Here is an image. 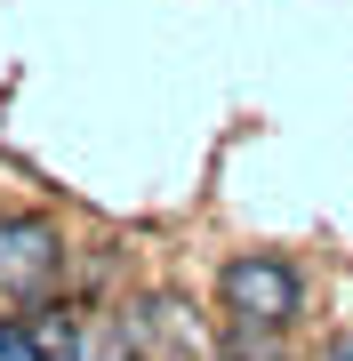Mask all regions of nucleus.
Instances as JSON below:
<instances>
[{"label":"nucleus","mask_w":353,"mask_h":361,"mask_svg":"<svg viewBox=\"0 0 353 361\" xmlns=\"http://www.w3.org/2000/svg\"><path fill=\"white\" fill-rule=\"evenodd\" d=\"M217 297H225V313H233L241 329H289L305 313L297 265H289V257H265V249H249V257L225 265L217 273Z\"/></svg>","instance_id":"f257e3e1"},{"label":"nucleus","mask_w":353,"mask_h":361,"mask_svg":"<svg viewBox=\"0 0 353 361\" xmlns=\"http://www.w3.org/2000/svg\"><path fill=\"white\" fill-rule=\"evenodd\" d=\"M120 345H129L137 361H217L209 329H201V313L185 305V297H169V289L137 297V305L120 313Z\"/></svg>","instance_id":"f03ea898"},{"label":"nucleus","mask_w":353,"mask_h":361,"mask_svg":"<svg viewBox=\"0 0 353 361\" xmlns=\"http://www.w3.org/2000/svg\"><path fill=\"white\" fill-rule=\"evenodd\" d=\"M65 257L73 249L56 233V217H40V209H8L0 217V297H49Z\"/></svg>","instance_id":"7ed1b4c3"},{"label":"nucleus","mask_w":353,"mask_h":361,"mask_svg":"<svg viewBox=\"0 0 353 361\" xmlns=\"http://www.w3.org/2000/svg\"><path fill=\"white\" fill-rule=\"evenodd\" d=\"M25 337H32V361H80V329L65 305H40L25 313Z\"/></svg>","instance_id":"20e7f679"},{"label":"nucleus","mask_w":353,"mask_h":361,"mask_svg":"<svg viewBox=\"0 0 353 361\" xmlns=\"http://www.w3.org/2000/svg\"><path fill=\"white\" fill-rule=\"evenodd\" d=\"M0 361H32V337H25V322H0Z\"/></svg>","instance_id":"39448f33"},{"label":"nucleus","mask_w":353,"mask_h":361,"mask_svg":"<svg viewBox=\"0 0 353 361\" xmlns=\"http://www.w3.org/2000/svg\"><path fill=\"white\" fill-rule=\"evenodd\" d=\"M329 361H353V329H345V337H329Z\"/></svg>","instance_id":"423d86ee"}]
</instances>
